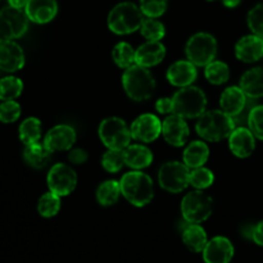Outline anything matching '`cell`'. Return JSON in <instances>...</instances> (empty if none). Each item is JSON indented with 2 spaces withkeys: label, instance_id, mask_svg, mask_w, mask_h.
Returning a JSON list of instances; mask_svg holds the SVG:
<instances>
[{
  "label": "cell",
  "instance_id": "obj_12",
  "mask_svg": "<svg viewBox=\"0 0 263 263\" xmlns=\"http://www.w3.org/2000/svg\"><path fill=\"white\" fill-rule=\"evenodd\" d=\"M131 135L135 140L152 143L162 134V122L157 116L145 113L136 118L131 125Z\"/></svg>",
  "mask_w": 263,
  "mask_h": 263
},
{
  "label": "cell",
  "instance_id": "obj_46",
  "mask_svg": "<svg viewBox=\"0 0 263 263\" xmlns=\"http://www.w3.org/2000/svg\"><path fill=\"white\" fill-rule=\"evenodd\" d=\"M210 2H212V0H210Z\"/></svg>",
  "mask_w": 263,
  "mask_h": 263
},
{
  "label": "cell",
  "instance_id": "obj_22",
  "mask_svg": "<svg viewBox=\"0 0 263 263\" xmlns=\"http://www.w3.org/2000/svg\"><path fill=\"white\" fill-rule=\"evenodd\" d=\"M247 104V95L241 90L240 86L228 87L225 91L221 94L220 105L221 110L231 117H236L243 112L244 107Z\"/></svg>",
  "mask_w": 263,
  "mask_h": 263
},
{
  "label": "cell",
  "instance_id": "obj_14",
  "mask_svg": "<svg viewBox=\"0 0 263 263\" xmlns=\"http://www.w3.org/2000/svg\"><path fill=\"white\" fill-rule=\"evenodd\" d=\"M162 135L164 140L172 146H184L189 138V126L185 118L172 113L162 123Z\"/></svg>",
  "mask_w": 263,
  "mask_h": 263
},
{
  "label": "cell",
  "instance_id": "obj_6",
  "mask_svg": "<svg viewBox=\"0 0 263 263\" xmlns=\"http://www.w3.org/2000/svg\"><path fill=\"white\" fill-rule=\"evenodd\" d=\"M187 59L197 67H205L215 61L217 55V41L207 32L195 33L185 46Z\"/></svg>",
  "mask_w": 263,
  "mask_h": 263
},
{
  "label": "cell",
  "instance_id": "obj_24",
  "mask_svg": "<svg viewBox=\"0 0 263 263\" xmlns=\"http://www.w3.org/2000/svg\"><path fill=\"white\" fill-rule=\"evenodd\" d=\"M240 87L244 91V94L249 98L263 97V68L262 67H256L241 76L240 79Z\"/></svg>",
  "mask_w": 263,
  "mask_h": 263
},
{
  "label": "cell",
  "instance_id": "obj_26",
  "mask_svg": "<svg viewBox=\"0 0 263 263\" xmlns=\"http://www.w3.org/2000/svg\"><path fill=\"white\" fill-rule=\"evenodd\" d=\"M182 157H184V163L186 164L189 168H198V167H202L203 164L208 161L210 149H208L207 144L205 143L195 140L192 141V143L185 148Z\"/></svg>",
  "mask_w": 263,
  "mask_h": 263
},
{
  "label": "cell",
  "instance_id": "obj_10",
  "mask_svg": "<svg viewBox=\"0 0 263 263\" xmlns=\"http://www.w3.org/2000/svg\"><path fill=\"white\" fill-rule=\"evenodd\" d=\"M28 17L20 8L5 7L0 10V39L14 40L26 33L28 28Z\"/></svg>",
  "mask_w": 263,
  "mask_h": 263
},
{
  "label": "cell",
  "instance_id": "obj_28",
  "mask_svg": "<svg viewBox=\"0 0 263 263\" xmlns=\"http://www.w3.org/2000/svg\"><path fill=\"white\" fill-rule=\"evenodd\" d=\"M121 194L122 193H121L120 182L116 181V180H108V181L103 182L98 187L97 200L100 205L109 207V205H113L115 203H117Z\"/></svg>",
  "mask_w": 263,
  "mask_h": 263
},
{
  "label": "cell",
  "instance_id": "obj_25",
  "mask_svg": "<svg viewBox=\"0 0 263 263\" xmlns=\"http://www.w3.org/2000/svg\"><path fill=\"white\" fill-rule=\"evenodd\" d=\"M182 241L192 252H203L208 243L207 233L199 223H189L182 231Z\"/></svg>",
  "mask_w": 263,
  "mask_h": 263
},
{
  "label": "cell",
  "instance_id": "obj_29",
  "mask_svg": "<svg viewBox=\"0 0 263 263\" xmlns=\"http://www.w3.org/2000/svg\"><path fill=\"white\" fill-rule=\"evenodd\" d=\"M41 138V122L39 118H26L20 126V139L25 145L35 144Z\"/></svg>",
  "mask_w": 263,
  "mask_h": 263
},
{
  "label": "cell",
  "instance_id": "obj_35",
  "mask_svg": "<svg viewBox=\"0 0 263 263\" xmlns=\"http://www.w3.org/2000/svg\"><path fill=\"white\" fill-rule=\"evenodd\" d=\"M140 32L148 41H159L166 35V27L156 18H146L143 21Z\"/></svg>",
  "mask_w": 263,
  "mask_h": 263
},
{
  "label": "cell",
  "instance_id": "obj_20",
  "mask_svg": "<svg viewBox=\"0 0 263 263\" xmlns=\"http://www.w3.org/2000/svg\"><path fill=\"white\" fill-rule=\"evenodd\" d=\"M198 76L197 66L190 61L175 62L167 71V80L174 86H190Z\"/></svg>",
  "mask_w": 263,
  "mask_h": 263
},
{
  "label": "cell",
  "instance_id": "obj_30",
  "mask_svg": "<svg viewBox=\"0 0 263 263\" xmlns=\"http://www.w3.org/2000/svg\"><path fill=\"white\" fill-rule=\"evenodd\" d=\"M205 79L213 85H222L230 77V69L226 63L221 61H213L205 66Z\"/></svg>",
  "mask_w": 263,
  "mask_h": 263
},
{
  "label": "cell",
  "instance_id": "obj_32",
  "mask_svg": "<svg viewBox=\"0 0 263 263\" xmlns=\"http://www.w3.org/2000/svg\"><path fill=\"white\" fill-rule=\"evenodd\" d=\"M23 84L18 77L8 76L0 80V100H14L22 94Z\"/></svg>",
  "mask_w": 263,
  "mask_h": 263
},
{
  "label": "cell",
  "instance_id": "obj_41",
  "mask_svg": "<svg viewBox=\"0 0 263 263\" xmlns=\"http://www.w3.org/2000/svg\"><path fill=\"white\" fill-rule=\"evenodd\" d=\"M89 156H87V152L85 149L81 148H76V149H71L68 154V159L71 163L73 164H82L87 161Z\"/></svg>",
  "mask_w": 263,
  "mask_h": 263
},
{
  "label": "cell",
  "instance_id": "obj_34",
  "mask_svg": "<svg viewBox=\"0 0 263 263\" xmlns=\"http://www.w3.org/2000/svg\"><path fill=\"white\" fill-rule=\"evenodd\" d=\"M61 210V197L54 193H45L43 197L39 199L37 211L40 216L46 218L54 217Z\"/></svg>",
  "mask_w": 263,
  "mask_h": 263
},
{
  "label": "cell",
  "instance_id": "obj_45",
  "mask_svg": "<svg viewBox=\"0 0 263 263\" xmlns=\"http://www.w3.org/2000/svg\"><path fill=\"white\" fill-rule=\"evenodd\" d=\"M240 2H241V0H222L223 5H225V7H228V8L238 7V5L240 4Z\"/></svg>",
  "mask_w": 263,
  "mask_h": 263
},
{
  "label": "cell",
  "instance_id": "obj_18",
  "mask_svg": "<svg viewBox=\"0 0 263 263\" xmlns=\"http://www.w3.org/2000/svg\"><path fill=\"white\" fill-rule=\"evenodd\" d=\"M235 55L246 63L257 62L263 57V39L254 33L241 37L235 45Z\"/></svg>",
  "mask_w": 263,
  "mask_h": 263
},
{
  "label": "cell",
  "instance_id": "obj_3",
  "mask_svg": "<svg viewBox=\"0 0 263 263\" xmlns=\"http://www.w3.org/2000/svg\"><path fill=\"white\" fill-rule=\"evenodd\" d=\"M122 85L127 97L135 102L149 99L156 90V80L153 74L145 67L136 63L125 69Z\"/></svg>",
  "mask_w": 263,
  "mask_h": 263
},
{
  "label": "cell",
  "instance_id": "obj_42",
  "mask_svg": "<svg viewBox=\"0 0 263 263\" xmlns=\"http://www.w3.org/2000/svg\"><path fill=\"white\" fill-rule=\"evenodd\" d=\"M172 98H161L158 102L156 103V109L157 112L161 115H167V113H172Z\"/></svg>",
  "mask_w": 263,
  "mask_h": 263
},
{
  "label": "cell",
  "instance_id": "obj_8",
  "mask_svg": "<svg viewBox=\"0 0 263 263\" xmlns=\"http://www.w3.org/2000/svg\"><path fill=\"white\" fill-rule=\"evenodd\" d=\"M99 138L108 149H126L133 135L125 121L118 117H108L99 125Z\"/></svg>",
  "mask_w": 263,
  "mask_h": 263
},
{
  "label": "cell",
  "instance_id": "obj_2",
  "mask_svg": "<svg viewBox=\"0 0 263 263\" xmlns=\"http://www.w3.org/2000/svg\"><path fill=\"white\" fill-rule=\"evenodd\" d=\"M120 186L123 197L135 207H144L149 204L154 197L153 181L144 172H127L121 179Z\"/></svg>",
  "mask_w": 263,
  "mask_h": 263
},
{
  "label": "cell",
  "instance_id": "obj_43",
  "mask_svg": "<svg viewBox=\"0 0 263 263\" xmlns=\"http://www.w3.org/2000/svg\"><path fill=\"white\" fill-rule=\"evenodd\" d=\"M252 240L258 246L263 247V221L257 223L253 228V234H252Z\"/></svg>",
  "mask_w": 263,
  "mask_h": 263
},
{
  "label": "cell",
  "instance_id": "obj_1",
  "mask_svg": "<svg viewBox=\"0 0 263 263\" xmlns=\"http://www.w3.org/2000/svg\"><path fill=\"white\" fill-rule=\"evenodd\" d=\"M235 128L233 117L223 110H208L198 120L195 130L198 135L207 141L217 143L229 138Z\"/></svg>",
  "mask_w": 263,
  "mask_h": 263
},
{
  "label": "cell",
  "instance_id": "obj_38",
  "mask_svg": "<svg viewBox=\"0 0 263 263\" xmlns=\"http://www.w3.org/2000/svg\"><path fill=\"white\" fill-rule=\"evenodd\" d=\"M247 21L252 32L263 39V3L249 10Z\"/></svg>",
  "mask_w": 263,
  "mask_h": 263
},
{
  "label": "cell",
  "instance_id": "obj_5",
  "mask_svg": "<svg viewBox=\"0 0 263 263\" xmlns=\"http://www.w3.org/2000/svg\"><path fill=\"white\" fill-rule=\"evenodd\" d=\"M172 113L182 118H199L207 107L205 94L195 86L181 87L172 97Z\"/></svg>",
  "mask_w": 263,
  "mask_h": 263
},
{
  "label": "cell",
  "instance_id": "obj_11",
  "mask_svg": "<svg viewBox=\"0 0 263 263\" xmlns=\"http://www.w3.org/2000/svg\"><path fill=\"white\" fill-rule=\"evenodd\" d=\"M46 181L51 193L59 197H66L76 187L77 175L68 164L57 163L49 171Z\"/></svg>",
  "mask_w": 263,
  "mask_h": 263
},
{
  "label": "cell",
  "instance_id": "obj_16",
  "mask_svg": "<svg viewBox=\"0 0 263 263\" xmlns=\"http://www.w3.org/2000/svg\"><path fill=\"white\" fill-rule=\"evenodd\" d=\"M25 66V53L13 40H0V69L4 72L20 71Z\"/></svg>",
  "mask_w": 263,
  "mask_h": 263
},
{
  "label": "cell",
  "instance_id": "obj_44",
  "mask_svg": "<svg viewBox=\"0 0 263 263\" xmlns=\"http://www.w3.org/2000/svg\"><path fill=\"white\" fill-rule=\"evenodd\" d=\"M8 3H9L10 7L20 8V9H22V8H26L28 0H8Z\"/></svg>",
  "mask_w": 263,
  "mask_h": 263
},
{
  "label": "cell",
  "instance_id": "obj_37",
  "mask_svg": "<svg viewBox=\"0 0 263 263\" xmlns=\"http://www.w3.org/2000/svg\"><path fill=\"white\" fill-rule=\"evenodd\" d=\"M168 7V0H140V9L148 18L161 17Z\"/></svg>",
  "mask_w": 263,
  "mask_h": 263
},
{
  "label": "cell",
  "instance_id": "obj_13",
  "mask_svg": "<svg viewBox=\"0 0 263 263\" xmlns=\"http://www.w3.org/2000/svg\"><path fill=\"white\" fill-rule=\"evenodd\" d=\"M76 141V131L68 125H58L46 133L44 139V146L49 152L71 151Z\"/></svg>",
  "mask_w": 263,
  "mask_h": 263
},
{
  "label": "cell",
  "instance_id": "obj_36",
  "mask_svg": "<svg viewBox=\"0 0 263 263\" xmlns=\"http://www.w3.org/2000/svg\"><path fill=\"white\" fill-rule=\"evenodd\" d=\"M215 181V175L211 170L204 168V167H198V168H193L190 171L189 176V184L194 186L195 189L203 190L210 187Z\"/></svg>",
  "mask_w": 263,
  "mask_h": 263
},
{
  "label": "cell",
  "instance_id": "obj_39",
  "mask_svg": "<svg viewBox=\"0 0 263 263\" xmlns=\"http://www.w3.org/2000/svg\"><path fill=\"white\" fill-rule=\"evenodd\" d=\"M248 126L257 139L263 140V105H257L249 112Z\"/></svg>",
  "mask_w": 263,
  "mask_h": 263
},
{
  "label": "cell",
  "instance_id": "obj_23",
  "mask_svg": "<svg viewBox=\"0 0 263 263\" xmlns=\"http://www.w3.org/2000/svg\"><path fill=\"white\" fill-rule=\"evenodd\" d=\"M125 161L126 166L131 167L134 170H143L151 166L153 162V153L151 149L146 146L135 144V145H128L125 149Z\"/></svg>",
  "mask_w": 263,
  "mask_h": 263
},
{
  "label": "cell",
  "instance_id": "obj_7",
  "mask_svg": "<svg viewBox=\"0 0 263 263\" xmlns=\"http://www.w3.org/2000/svg\"><path fill=\"white\" fill-rule=\"evenodd\" d=\"M213 211V199L202 190L187 193L181 202V213L187 223H200L208 220Z\"/></svg>",
  "mask_w": 263,
  "mask_h": 263
},
{
  "label": "cell",
  "instance_id": "obj_40",
  "mask_svg": "<svg viewBox=\"0 0 263 263\" xmlns=\"http://www.w3.org/2000/svg\"><path fill=\"white\" fill-rule=\"evenodd\" d=\"M21 105L14 100H5L0 104V121L4 123H12L20 118Z\"/></svg>",
  "mask_w": 263,
  "mask_h": 263
},
{
  "label": "cell",
  "instance_id": "obj_31",
  "mask_svg": "<svg viewBox=\"0 0 263 263\" xmlns=\"http://www.w3.org/2000/svg\"><path fill=\"white\" fill-rule=\"evenodd\" d=\"M135 53L133 46L128 43H118L112 51V58L115 63L121 68H128L135 64Z\"/></svg>",
  "mask_w": 263,
  "mask_h": 263
},
{
  "label": "cell",
  "instance_id": "obj_15",
  "mask_svg": "<svg viewBox=\"0 0 263 263\" xmlns=\"http://www.w3.org/2000/svg\"><path fill=\"white\" fill-rule=\"evenodd\" d=\"M202 253L205 263H230L234 257V246L225 236H216L208 241Z\"/></svg>",
  "mask_w": 263,
  "mask_h": 263
},
{
  "label": "cell",
  "instance_id": "obj_9",
  "mask_svg": "<svg viewBox=\"0 0 263 263\" xmlns=\"http://www.w3.org/2000/svg\"><path fill=\"white\" fill-rule=\"evenodd\" d=\"M189 167L181 162H167L161 167L158 174V181L161 187L166 192L181 193L189 186Z\"/></svg>",
  "mask_w": 263,
  "mask_h": 263
},
{
  "label": "cell",
  "instance_id": "obj_4",
  "mask_svg": "<svg viewBox=\"0 0 263 263\" xmlns=\"http://www.w3.org/2000/svg\"><path fill=\"white\" fill-rule=\"evenodd\" d=\"M143 21L140 7L131 2H123L110 10L107 22L112 32L117 35H128L140 30Z\"/></svg>",
  "mask_w": 263,
  "mask_h": 263
},
{
  "label": "cell",
  "instance_id": "obj_17",
  "mask_svg": "<svg viewBox=\"0 0 263 263\" xmlns=\"http://www.w3.org/2000/svg\"><path fill=\"white\" fill-rule=\"evenodd\" d=\"M229 145L234 156L247 158L256 149V136L247 127L234 128L231 135L229 136Z\"/></svg>",
  "mask_w": 263,
  "mask_h": 263
},
{
  "label": "cell",
  "instance_id": "obj_27",
  "mask_svg": "<svg viewBox=\"0 0 263 263\" xmlns=\"http://www.w3.org/2000/svg\"><path fill=\"white\" fill-rule=\"evenodd\" d=\"M50 158L51 152H49L44 146V144L43 145L39 143L30 144V145H26L25 151H23V159L26 163L36 170L44 168L49 163Z\"/></svg>",
  "mask_w": 263,
  "mask_h": 263
},
{
  "label": "cell",
  "instance_id": "obj_33",
  "mask_svg": "<svg viewBox=\"0 0 263 263\" xmlns=\"http://www.w3.org/2000/svg\"><path fill=\"white\" fill-rule=\"evenodd\" d=\"M125 164V149H108L102 157L103 168L110 174L118 172Z\"/></svg>",
  "mask_w": 263,
  "mask_h": 263
},
{
  "label": "cell",
  "instance_id": "obj_21",
  "mask_svg": "<svg viewBox=\"0 0 263 263\" xmlns=\"http://www.w3.org/2000/svg\"><path fill=\"white\" fill-rule=\"evenodd\" d=\"M166 55V48L161 41H146L136 49L135 63L145 68L161 63Z\"/></svg>",
  "mask_w": 263,
  "mask_h": 263
},
{
  "label": "cell",
  "instance_id": "obj_19",
  "mask_svg": "<svg viewBox=\"0 0 263 263\" xmlns=\"http://www.w3.org/2000/svg\"><path fill=\"white\" fill-rule=\"evenodd\" d=\"M25 12L28 20L44 25L55 17L58 13V4L55 0H28Z\"/></svg>",
  "mask_w": 263,
  "mask_h": 263
}]
</instances>
